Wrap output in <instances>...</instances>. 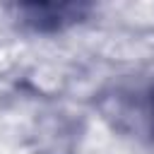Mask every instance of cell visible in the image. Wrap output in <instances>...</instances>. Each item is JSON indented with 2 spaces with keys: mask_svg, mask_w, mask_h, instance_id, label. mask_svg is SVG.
Wrapping results in <instances>:
<instances>
[{
  "mask_svg": "<svg viewBox=\"0 0 154 154\" xmlns=\"http://www.w3.org/2000/svg\"><path fill=\"white\" fill-rule=\"evenodd\" d=\"M144 118H147V125H149V132L154 137V87L149 89L147 94V103H144Z\"/></svg>",
  "mask_w": 154,
  "mask_h": 154,
  "instance_id": "1",
  "label": "cell"
}]
</instances>
